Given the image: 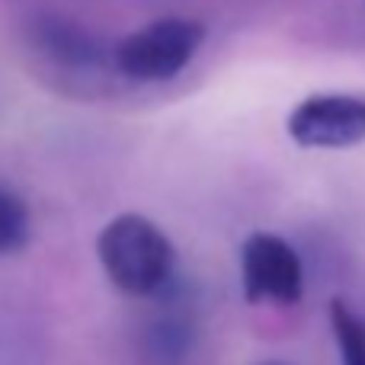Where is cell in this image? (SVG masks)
Segmentation results:
<instances>
[{
  "label": "cell",
  "mask_w": 365,
  "mask_h": 365,
  "mask_svg": "<svg viewBox=\"0 0 365 365\" xmlns=\"http://www.w3.org/2000/svg\"><path fill=\"white\" fill-rule=\"evenodd\" d=\"M96 257L122 295L151 298L173 276V244L151 218L138 212L115 215L96 237Z\"/></svg>",
  "instance_id": "obj_1"
},
{
  "label": "cell",
  "mask_w": 365,
  "mask_h": 365,
  "mask_svg": "<svg viewBox=\"0 0 365 365\" xmlns=\"http://www.w3.org/2000/svg\"><path fill=\"white\" fill-rule=\"evenodd\" d=\"M205 23L167 16L128 32L113 48V68L135 83H164L189 68L205 42Z\"/></svg>",
  "instance_id": "obj_2"
},
{
  "label": "cell",
  "mask_w": 365,
  "mask_h": 365,
  "mask_svg": "<svg viewBox=\"0 0 365 365\" xmlns=\"http://www.w3.org/2000/svg\"><path fill=\"white\" fill-rule=\"evenodd\" d=\"M240 285L250 304H298L304 295L302 257L279 234H250L240 247Z\"/></svg>",
  "instance_id": "obj_3"
},
{
  "label": "cell",
  "mask_w": 365,
  "mask_h": 365,
  "mask_svg": "<svg viewBox=\"0 0 365 365\" xmlns=\"http://www.w3.org/2000/svg\"><path fill=\"white\" fill-rule=\"evenodd\" d=\"M289 135L298 148L340 151L365 141V96L317 93L302 100L289 115Z\"/></svg>",
  "instance_id": "obj_4"
},
{
  "label": "cell",
  "mask_w": 365,
  "mask_h": 365,
  "mask_svg": "<svg viewBox=\"0 0 365 365\" xmlns=\"http://www.w3.org/2000/svg\"><path fill=\"white\" fill-rule=\"evenodd\" d=\"M32 48L61 71L74 74H93L113 64V51L103 48V42L81 23L64 16H38L32 23Z\"/></svg>",
  "instance_id": "obj_5"
},
{
  "label": "cell",
  "mask_w": 365,
  "mask_h": 365,
  "mask_svg": "<svg viewBox=\"0 0 365 365\" xmlns=\"http://www.w3.org/2000/svg\"><path fill=\"white\" fill-rule=\"evenodd\" d=\"M195 330L182 311H167V314L154 317L145 327L141 336V349H145L148 365H182L192 353Z\"/></svg>",
  "instance_id": "obj_6"
},
{
  "label": "cell",
  "mask_w": 365,
  "mask_h": 365,
  "mask_svg": "<svg viewBox=\"0 0 365 365\" xmlns=\"http://www.w3.org/2000/svg\"><path fill=\"white\" fill-rule=\"evenodd\" d=\"M29 237H32L29 202L13 186L0 182V257H13V253L26 250Z\"/></svg>",
  "instance_id": "obj_7"
},
{
  "label": "cell",
  "mask_w": 365,
  "mask_h": 365,
  "mask_svg": "<svg viewBox=\"0 0 365 365\" xmlns=\"http://www.w3.org/2000/svg\"><path fill=\"white\" fill-rule=\"evenodd\" d=\"M330 327L343 365H365V317H359L343 298L330 302Z\"/></svg>",
  "instance_id": "obj_8"
},
{
  "label": "cell",
  "mask_w": 365,
  "mask_h": 365,
  "mask_svg": "<svg viewBox=\"0 0 365 365\" xmlns=\"http://www.w3.org/2000/svg\"><path fill=\"white\" fill-rule=\"evenodd\" d=\"M257 365H289V362H279V359H269V362H257Z\"/></svg>",
  "instance_id": "obj_9"
}]
</instances>
